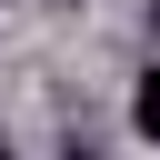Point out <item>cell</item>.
<instances>
[{
  "mask_svg": "<svg viewBox=\"0 0 160 160\" xmlns=\"http://www.w3.org/2000/svg\"><path fill=\"white\" fill-rule=\"evenodd\" d=\"M130 130L160 140V70H140V90H130Z\"/></svg>",
  "mask_w": 160,
  "mask_h": 160,
  "instance_id": "6da1fadb",
  "label": "cell"
},
{
  "mask_svg": "<svg viewBox=\"0 0 160 160\" xmlns=\"http://www.w3.org/2000/svg\"><path fill=\"white\" fill-rule=\"evenodd\" d=\"M70 160H100V150H80V140H70Z\"/></svg>",
  "mask_w": 160,
  "mask_h": 160,
  "instance_id": "7a4b0ae2",
  "label": "cell"
},
{
  "mask_svg": "<svg viewBox=\"0 0 160 160\" xmlns=\"http://www.w3.org/2000/svg\"><path fill=\"white\" fill-rule=\"evenodd\" d=\"M0 160H10V150H0Z\"/></svg>",
  "mask_w": 160,
  "mask_h": 160,
  "instance_id": "3957f363",
  "label": "cell"
}]
</instances>
